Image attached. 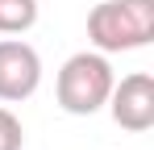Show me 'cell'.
Here are the masks:
<instances>
[{"label": "cell", "mask_w": 154, "mask_h": 150, "mask_svg": "<svg viewBox=\"0 0 154 150\" xmlns=\"http://www.w3.org/2000/svg\"><path fill=\"white\" fill-rule=\"evenodd\" d=\"M88 42L100 54H125L154 42V0H100L88 13Z\"/></svg>", "instance_id": "6da1fadb"}, {"label": "cell", "mask_w": 154, "mask_h": 150, "mask_svg": "<svg viewBox=\"0 0 154 150\" xmlns=\"http://www.w3.org/2000/svg\"><path fill=\"white\" fill-rule=\"evenodd\" d=\"M117 75L108 67L100 50H79L63 63L58 71V83H54V96H58V108L71 113V117H92L108 104V92H112Z\"/></svg>", "instance_id": "7a4b0ae2"}, {"label": "cell", "mask_w": 154, "mask_h": 150, "mask_svg": "<svg viewBox=\"0 0 154 150\" xmlns=\"http://www.w3.org/2000/svg\"><path fill=\"white\" fill-rule=\"evenodd\" d=\"M42 83V58L21 38H0V100H29Z\"/></svg>", "instance_id": "3957f363"}, {"label": "cell", "mask_w": 154, "mask_h": 150, "mask_svg": "<svg viewBox=\"0 0 154 150\" xmlns=\"http://www.w3.org/2000/svg\"><path fill=\"white\" fill-rule=\"evenodd\" d=\"M108 113H112V121L121 125V129L146 133L154 125V79L146 71H133V75H125L121 83H112Z\"/></svg>", "instance_id": "277c9868"}, {"label": "cell", "mask_w": 154, "mask_h": 150, "mask_svg": "<svg viewBox=\"0 0 154 150\" xmlns=\"http://www.w3.org/2000/svg\"><path fill=\"white\" fill-rule=\"evenodd\" d=\"M38 25V0H0V33H25Z\"/></svg>", "instance_id": "5b68a950"}, {"label": "cell", "mask_w": 154, "mask_h": 150, "mask_svg": "<svg viewBox=\"0 0 154 150\" xmlns=\"http://www.w3.org/2000/svg\"><path fill=\"white\" fill-rule=\"evenodd\" d=\"M25 146V129L21 121L8 113V108H0V150H21Z\"/></svg>", "instance_id": "8992f818"}]
</instances>
